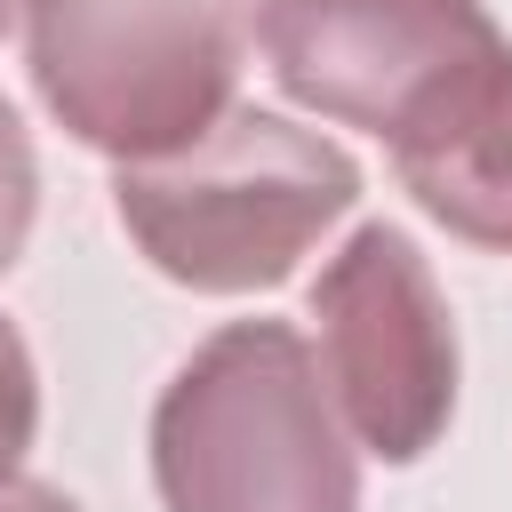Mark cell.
<instances>
[{
  "mask_svg": "<svg viewBox=\"0 0 512 512\" xmlns=\"http://www.w3.org/2000/svg\"><path fill=\"white\" fill-rule=\"evenodd\" d=\"M160 512H360V440L296 320H224L152 400Z\"/></svg>",
  "mask_w": 512,
  "mask_h": 512,
  "instance_id": "2",
  "label": "cell"
},
{
  "mask_svg": "<svg viewBox=\"0 0 512 512\" xmlns=\"http://www.w3.org/2000/svg\"><path fill=\"white\" fill-rule=\"evenodd\" d=\"M0 512H80L64 488H48V480H32V472H8L0 480Z\"/></svg>",
  "mask_w": 512,
  "mask_h": 512,
  "instance_id": "9",
  "label": "cell"
},
{
  "mask_svg": "<svg viewBox=\"0 0 512 512\" xmlns=\"http://www.w3.org/2000/svg\"><path fill=\"white\" fill-rule=\"evenodd\" d=\"M320 376L336 392L344 432L376 464H416L456 424V312L440 296L432 256L400 224H360L312 280Z\"/></svg>",
  "mask_w": 512,
  "mask_h": 512,
  "instance_id": "4",
  "label": "cell"
},
{
  "mask_svg": "<svg viewBox=\"0 0 512 512\" xmlns=\"http://www.w3.org/2000/svg\"><path fill=\"white\" fill-rule=\"evenodd\" d=\"M400 192L464 248L512 256V56L392 144Z\"/></svg>",
  "mask_w": 512,
  "mask_h": 512,
  "instance_id": "6",
  "label": "cell"
},
{
  "mask_svg": "<svg viewBox=\"0 0 512 512\" xmlns=\"http://www.w3.org/2000/svg\"><path fill=\"white\" fill-rule=\"evenodd\" d=\"M248 16L256 0H32L24 72L72 144L128 168L232 112Z\"/></svg>",
  "mask_w": 512,
  "mask_h": 512,
  "instance_id": "3",
  "label": "cell"
},
{
  "mask_svg": "<svg viewBox=\"0 0 512 512\" xmlns=\"http://www.w3.org/2000/svg\"><path fill=\"white\" fill-rule=\"evenodd\" d=\"M32 432H40V368H32L24 328L0 312V480H8V472H24Z\"/></svg>",
  "mask_w": 512,
  "mask_h": 512,
  "instance_id": "8",
  "label": "cell"
},
{
  "mask_svg": "<svg viewBox=\"0 0 512 512\" xmlns=\"http://www.w3.org/2000/svg\"><path fill=\"white\" fill-rule=\"evenodd\" d=\"M248 40L288 104L384 152L512 56L488 0H256Z\"/></svg>",
  "mask_w": 512,
  "mask_h": 512,
  "instance_id": "5",
  "label": "cell"
},
{
  "mask_svg": "<svg viewBox=\"0 0 512 512\" xmlns=\"http://www.w3.org/2000/svg\"><path fill=\"white\" fill-rule=\"evenodd\" d=\"M24 8H32V0H0V40H8L16 24H24Z\"/></svg>",
  "mask_w": 512,
  "mask_h": 512,
  "instance_id": "10",
  "label": "cell"
},
{
  "mask_svg": "<svg viewBox=\"0 0 512 512\" xmlns=\"http://www.w3.org/2000/svg\"><path fill=\"white\" fill-rule=\"evenodd\" d=\"M32 216H40V160H32V128L24 112L0 96V280L16 272L24 240H32Z\"/></svg>",
  "mask_w": 512,
  "mask_h": 512,
  "instance_id": "7",
  "label": "cell"
},
{
  "mask_svg": "<svg viewBox=\"0 0 512 512\" xmlns=\"http://www.w3.org/2000/svg\"><path fill=\"white\" fill-rule=\"evenodd\" d=\"M360 208V160L264 104H232L208 136L112 168V216L136 256L192 296L280 288Z\"/></svg>",
  "mask_w": 512,
  "mask_h": 512,
  "instance_id": "1",
  "label": "cell"
}]
</instances>
